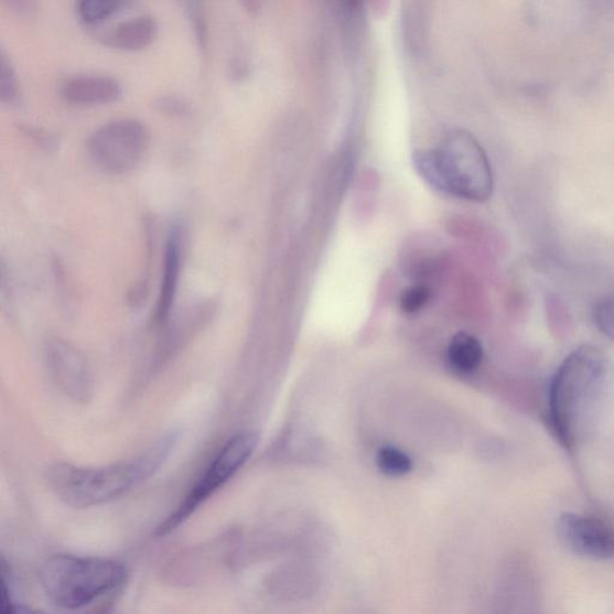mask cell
Returning a JSON list of instances; mask_svg holds the SVG:
<instances>
[{
    "label": "cell",
    "mask_w": 614,
    "mask_h": 614,
    "mask_svg": "<svg viewBox=\"0 0 614 614\" xmlns=\"http://www.w3.org/2000/svg\"><path fill=\"white\" fill-rule=\"evenodd\" d=\"M593 320L597 330L614 341V293L600 300L594 308Z\"/></svg>",
    "instance_id": "ac0fdd59"
},
{
    "label": "cell",
    "mask_w": 614,
    "mask_h": 614,
    "mask_svg": "<svg viewBox=\"0 0 614 614\" xmlns=\"http://www.w3.org/2000/svg\"><path fill=\"white\" fill-rule=\"evenodd\" d=\"M3 3L20 17H31L36 9L37 0H3Z\"/></svg>",
    "instance_id": "44dd1931"
},
{
    "label": "cell",
    "mask_w": 614,
    "mask_h": 614,
    "mask_svg": "<svg viewBox=\"0 0 614 614\" xmlns=\"http://www.w3.org/2000/svg\"><path fill=\"white\" fill-rule=\"evenodd\" d=\"M159 23L152 17L121 22L100 36L103 45L120 52H140L155 43Z\"/></svg>",
    "instance_id": "8fae6325"
},
{
    "label": "cell",
    "mask_w": 614,
    "mask_h": 614,
    "mask_svg": "<svg viewBox=\"0 0 614 614\" xmlns=\"http://www.w3.org/2000/svg\"><path fill=\"white\" fill-rule=\"evenodd\" d=\"M47 370L54 384L76 402L86 403L93 395V374L84 354L66 341L53 337L45 348Z\"/></svg>",
    "instance_id": "52a82bcc"
},
{
    "label": "cell",
    "mask_w": 614,
    "mask_h": 614,
    "mask_svg": "<svg viewBox=\"0 0 614 614\" xmlns=\"http://www.w3.org/2000/svg\"><path fill=\"white\" fill-rule=\"evenodd\" d=\"M182 237L179 227L170 231L163 258L162 281L158 306L155 311V323L162 325L171 316L176 291H179L182 270Z\"/></svg>",
    "instance_id": "30bf717a"
},
{
    "label": "cell",
    "mask_w": 614,
    "mask_h": 614,
    "mask_svg": "<svg viewBox=\"0 0 614 614\" xmlns=\"http://www.w3.org/2000/svg\"><path fill=\"white\" fill-rule=\"evenodd\" d=\"M175 439L165 437L140 456L103 467L56 463L49 470L53 493L67 506L86 509L118 499L146 483L166 462Z\"/></svg>",
    "instance_id": "7a4b0ae2"
},
{
    "label": "cell",
    "mask_w": 614,
    "mask_h": 614,
    "mask_svg": "<svg viewBox=\"0 0 614 614\" xmlns=\"http://www.w3.org/2000/svg\"><path fill=\"white\" fill-rule=\"evenodd\" d=\"M241 6L248 11L252 12L258 9V0H239Z\"/></svg>",
    "instance_id": "7402d4cb"
},
{
    "label": "cell",
    "mask_w": 614,
    "mask_h": 614,
    "mask_svg": "<svg viewBox=\"0 0 614 614\" xmlns=\"http://www.w3.org/2000/svg\"><path fill=\"white\" fill-rule=\"evenodd\" d=\"M419 174L434 188L459 198L485 202L494 193V174L484 149L466 131L449 133L440 148L414 158Z\"/></svg>",
    "instance_id": "3957f363"
},
{
    "label": "cell",
    "mask_w": 614,
    "mask_h": 614,
    "mask_svg": "<svg viewBox=\"0 0 614 614\" xmlns=\"http://www.w3.org/2000/svg\"><path fill=\"white\" fill-rule=\"evenodd\" d=\"M431 290L428 286L416 284L405 290L400 297V308L407 315H414L424 309L431 299Z\"/></svg>",
    "instance_id": "e0dca14e"
},
{
    "label": "cell",
    "mask_w": 614,
    "mask_h": 614,
    "mask_svg": "<svg viewBox=\"0 0 614 614\" xmlns=\"http://www.w3.org/2000/svg\"><path fill=\"white\" fill-rule=\"evenodd\" d=\"M257 444V435L251 432H240L218 450L209 466L187 496L182 500L165 521L157 529L158 537H165L188 520L197 509L213 497L218 488L226 485L231 477L247 463Z\"/></svg>",
    "instance_id": "5b68a950"
},
{
    "label": "cell",
    "mask_w": 614,
    "mask_h": 614,
    "mask_svg": "<svg viewBox=\"0 0 614 614\" xmlns=\"http://www.w3.org/2000/svg\"><path fill=\"white\" fill-rule=\"evenodd\" d=\"M181 3L191 30L194 31L196 44L203 56H207L209 47L207 2L206 0H181Z\"/></svg>",
    "instance_id": "4fadbf2b"
},
{
    "label": "cell",
    "mask_w": 614,
    "mask_h": 614,
    "mask_svg": "<svg viewBox=\"0 0 614 614\" xmlns=\"http://www.w3.org/2000/svg\"><path fill=\"white\" fill-rule=\"evenodd\" d=\"M150 144V133L140 120L118 119L95 130L88 141L93 165L108 175L127 174L138 168Z\"/></svg>",
    "instance_id": "8992f818"
},
{
    "label": "cell",
    "mask_w": 614,
    "mask_h": 614,
    "mask_svg": "<svg viewBox=\"0 0 614 614\" xmlns=\"http://www.w3.org/2000/svg\"><path fill=\"white\" fill-rule=\"evenodd\" d=\"M0 100L9 107H18L22 103L18 73L4 52L0 54Z\"/></svg>",
    "instance_id": "9a60e30c"
},
{
    "label": "cell",
    "mask_w": 614,
    "mask_h": 614,
    "mask_svg": "<svg viewBox=\"0 0 614 614\" xmlns=\"http://www.w3.org/2000/svg\"><path fill=\"white\" fill-rule=\"evenodd\" d=\"M606 354L591 345L575 349L559 366L550 388V421L567 448H575L591 432L611 385Z\"/></svg>",
    "instance_id": "6da1fadb"
},
{
    "label": "cell",
    "mask_w": 614,
    "mask_h": 614,
    "mask_svg": "<svg viewBox=\"0 0 614 614\" xmlns=\"http://www.w3.org/2000/svg\"><path fill=\"white\" fill-rule=\"evenodd\" d=\"M379 471L389 476H402L412 471L413 463L402 450L395 446H384L377 454Z\"/></svg>",
    "instance_id": "2e32d148"
},
{
    "label": "cell",
    "mask_w": 614,
    "mask_h": 614,
    "mask_svg": "<svg viewBox=\"0 0 614 614\" xmlns=\"http://www.w3.org/2000/svg\"><path fill=\"white\" fill-rule=\"evenodd\" d=\"M20 130L36 143L41 149L46 150V152H56L60 148V140L56 134L37 127L33 126H21Z\"/></svg>",
    "instance_id": "ffe728a7"
},
{
    "label": "cell",
    "mask_w": 614,
    "mask_h": 614,
    "mask_svg": "<svg viewBox=\"0 0 614 614\" xmlns=\"http://www.w3.org/2000/svg\"><path fill=\"white\" fill-rule=\"evenodd\" d=\"M61 94L66 103L73 105L100 106L118 101L122 86L111 76L78 75L64 82Z\"/></svg>",
    "instance_id": "9c48e42d"
},
{
    "label": "cell",
    "mask_w": 614,
    "mask_h": 614,
    "mask_svg": "<svg viewBox=\"0 0 614 614\" xmlns=\"http://www.w3.org/2000/svg\"><path fill=\"white\" fill-rule=\"evenodd\" d=\"M558 536L578 556L606 561L614 556V529L600 518L568 513L558 521Z\"/></svg>",
    "instance_id": "ba28073f"
},
{
    "label": "cell",
    "mask_w": 614,
    "mask_h": 614,
    "mask_svg": "<svg viewBox=\"0 0 614 614\" xmlns=\"http://www.w3.org/2000/svg\"><path fill=\"white\" fill-rule=\"evenodd\" d=\"M41 589L54 606L79 610L118 591L128 570L112 559L58 554L41 567Z\"/></svg>",
    "instance_id": "277c9868"
},
{
    "label": "cell",
    "mask_w": 614,
    "mask_h": 614,
    "mask_svg": "<svg viewBox=\"0 0 614 614\" xmlns=\"http://www.w3.org/2000/svg\"><path fill=\"white\" fill-rule=\"evenodd\" d=\"M127 0H77L78 19L86 25H98L111 19Z\"/></svg>",
    "instance_id": "5bb4252c"
},
{
    "label": "cell",
    "mask_w": 614,
    "mask_h": 614,
    "mask_svg": "<svg viewBox=\"0 0 614 614\" xmlns=\"http://www.w3.org/2000/svg\"><path fill=\"white\" fill-rule=\"evenodd\" d=\"M484 358L481 341L467 333L455 335L448 347V360L455 370L461 373L474 371Z\"/></svg>",
    "instance_id": "7c38bea8"
},
{
    "label": "cell",
    "mask_w": 614,
    "mask_h": 614,
    "mask_svg": "<svg viewBox=\"0 0 614 614\" xmlns=\"http://www.w3.org/2000/svg\"><path fill=\"white\" fill-rule=\"evenodd\" d=\"M158 112L172 118H186L191 115V107L182 98L165 95L155 101Z\"/></svg>",
    "instance_id": "d6986e66"
}]
</instances>
